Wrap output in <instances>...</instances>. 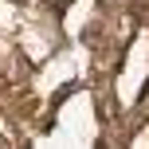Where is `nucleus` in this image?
<instances>
[{
  "instance_id": "nucleus-1",
  "label": "nucleus",
  "mask_w": 149,
  "mask_h": 149,
  "mask_svg": "<svg viewBox=\"0 0 149 149\" xmlns=\"http://www.w3.org/2000/svg\"><path fill=\"white\" fill-rule=\"evenodd\" d=\"M141 16H149V4H141Z\"/></svg>"
}]
</instances>
